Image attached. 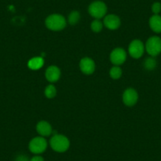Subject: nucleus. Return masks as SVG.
I'll return each instance as SVG.
<instances>
[{"label":"nucleus","instance_id":"obj_1","mask_svg":"<svg viewBox=\"0 0 161 161\" xmlns=\"http://www.w3.org/2000/svg\"><path fill=\"white\" fill-rule=\"evenodd\" d=\"M45 25L50 30L60 31L66 27V21L63 15L54 14L47 17L45 21Z\"/></svg>","mask_w":161,"mask_h":161},{"label":"nucleus","instance_id":"obj_2","mask_svg":"<svg viewBox=\"0 0 161 161\" xmlns=\"http://www.w3.org/2000/svg\"><path fill=\"white\" fill-rule=\"evenodd\" d=\"M50 145L54 151L57 153H64L69 147V141L66 136L56 134L51 138Z\"/></svg>","mask_w":161,"mask_h":161},{"label":"nucleus","instance_id":"obj_3","mask_svg":"<svg viewBox=\"0 0 161 161\" xmlns=\"http://www.w3.org/2000/svg\"><path fill=\"white\" fill-rule=\"evenodd\" d=\"M107 8L106 4L102 1H95L92 3L89 7V13L96 19H100L106 15Z\"/></svg>","mask_w":161,"mask_h":161},{"label":"nucleus","instance_id":"obj_4","mask_svg":"<svg viewBox=\"0 0 161 161\" xmlns=\"http://www.w3.org/2000/svg\"><path fill=\"white\" fill-rule=\"evenodd\" d=\"M145 50L152 57H155L161 52V39L159 36H152L147 40Z\"/></svg>","mask_w":161,"mask_h":161},{"label":"nucleus","instance_id":"obj_5","mask_svg":"<svg viewBox=\"0 0 161 161\" xmlns=\"http://www.w3.org/2000/svg\"><path fill=\"white\" fill-rule=\"evenodd\" d=\"M47 147V142L43 137H34L29 142V148L31 153L34 154H40L46 150Z\"/></svg>","mask_w":161,"mask_h":161},{"label":"nucleus","instance_id":"obj_6","mask_svg":"<svg viewBox=\"0 0 161 161\" xmlns=\"http://www.w3.org/2000/svg\"><path fill=\"white\" fill-rule=\"evenodd\" d=\"M145 49L143 43L141 40H134L129 45V53L134 58H139L143 55Z\"/></svg>","mask_w":161,"mask_h":161},{"label":"nucleus","instance_id":"obj_7","mask_svg":"<svg viewBox=\"0 0 161 161\" xmlns=\"http://www.w3.org/2000/svg\"><path fill=\"white\" fill-rule=\"evenodd\" d=\"M111 62L115 66H119L123 64L126 59V53L124 49L123 48H115L111 52L110 55Z\"/></svg>","mask_w":161,"mask_h":161},{"label":"nucleus","instance_id":"obj_8","mask_svg":"<svg viewBox=\"0 0 161 161\" xmlns=\"http://www.w3.org/2000/svg\"><path fill=\"white\" fill-rule=\"evenodd\" d=\"M138 100V94L137 91L134 89H127L123 95V100L125 105L128 107H132L137 102Z\"/></svg>","mask_w":161,"mask_h":161},{"label":"nucleus","instance_id":"obj_9","mask_svg":"<svg viewBox=\"0 0 161 161\" xmlns=\"http://www.w3.org/2000/svg\"><path fill=\"white\" fill-rule=\"evenodd\" d=\"M95 63L90 58H84L80 62V69L85 74H92L95 70Z\"/></svg>","mask_w":161,"mask_h":161},{"label":"nucleus","instance_id":"obj_10","mask_svg":"<svg viewBox=\"0 0 161 161\" xmlns=\"http://www.w3.org/2000/svg\"><path fill=\"white\" fill-rule=\"evenodd\" d=\"M103 24L108 29L114 30V29H117L120 26V18L117 15L114 14L107 15L104 18V20H103Z\"/></svg>","mask_w":161,"mask_h":161},{"label":"nucleus","instance_id":"obj_11","mask_svg":"<svg viewBox=\"0 0 161 161\" xmlns=\"http://www.w3.org/2000/svg\"><path fill=\"white\" fill-rule=\"evenodd\" d=\"M61 72L60 69L55 66H51L47 69L45 72V77L50 82H56L59 79Z\"/></svg>","mask_w":161,"mask_h":161},{"label":"nucleus","instance_id":"obj_12","mask_svg":"<svg viewBox=\"0 0 161 161\" xmlns=\"http://www.w3.org/2000/svg\"><path fill=\"white\" fill-rule=\"evenodd\" d=\"M36 130L39 134L43 137L51 135L52 133V128L50 123L46 121H40V123L36 125Z\"/></svg>","mask_w":161,"mask_h":161},{"label":"nucleus","instance_id":"obj_13","mask_svg":"<svg viewBox=\"0 0 161 161\" xmlns=\"http://www.w3.org/2000/svg\"><path fill=\"white\" fill-rule=\"evenodd\" d=\"M149 26L153 32L156 33L161 32V17L159 14H154L149 19Z\"/></svg>","mask_w":161,"mask_h":161},{"label":"nucleus","instance_id":"obj_14","mask_svg":"<svg viewBox=\"0 0 161 161\" xmlns=\"http://www.w3.org/2000/svg\"><path fill=\"white\" fill-rule=\"evenodd\" d=\"M44 59L41 57H35L30 59L28 63V66L32 70H37L44 66Z\"/></svg>","mask_w":161,"mask_h":161},{"label":"nucleus","instance_id":"obj_15","mask_svg":"<svg viewBox=\"0 0 161 161\" xmlns=\"http://www.w3.org/2000/svg\"><path fill=\"white\" fill-rule=\"evenodd\" d=\"M80 18V13L77 11V10H74V11H72L69 14V18H68V21H69V23L71 25H76L78 22Z\"/></svg>","mask_w":161,"mask_h":161},{"label":"nucleus","instance_id":"obj_16","mask_svg":"<svg viewBox=\"0 0 161 161\" xmlns=\"http://www.w3.org/2000/svg\"><path fill=\"white\" fill-rule=\"evenodd\" d=\"M56 89H55V87L53 85H49V86H47L46 87L45 91H44V94L49 99L54 98L56 96Z\"/></svg>","mask_w":161,"mask_h":161},{"label":"nucleus","instance_id":"obj_17","mask_svg":"<svg viewBox=\"0 0 161 161\" xmlns=\"http://www.w3.org/2000/svg\"><path fill=\"white\" fill-rule=\"evenodd\" d=\"M145 68L148 70H153L156 66V61L153 58H148L145 59L144 63Z\"/></svg>","mask_w":161,"mask_h":161},{"label":"nucleus","instance_id":"obj_18","mask_svg":"<svg viewBox=\"0 0 161 161\" xmlns=\"http://www.w3.org/2000/svg\"><path fill=\"white\" fill-rule=\"evenodd\" d=\"M110 76L113 79H119L122 76V69L119 66H114L110 70Z\"/></svg>","mask_w":161,"mask_h":161},{"label":"nucleus","instance_id":"obj_19","mask_svg":"<svg viewBox=\"0 0 161 161\" xmlns=\"http://www.w3.org/2000/svg\"><path fill=\"white\" fill-rule=\"evenodd\" d=\"M91 29L93 32H100L103 29V24L99 19H96L91 23Z\"/></svg>","mask_w":161,"mask_h":161},{"label":"nucleus","instance_id":"obj_20","mask_svg":"<svg viewBox=\"0 0 161 161\" xmlns=\"http://www.w3.org/2000/svg\"><path fill=\"white\" fill-rule=\"evenodd\" d=\"M152 11L154 14H158L161 11V3L156 2L152 6Z\"/></svg>","mask_w":161,"mask_h":161},{"label":"nucleus","instance_id":"obj_21","mask_svg":"<svg viewBox=\"0 0 161 161\" xmlns=\"http://www.w3.org/2000/svg\"><path fill=\"white\" fill-rule=\"evenodd\" d=\"M15 161H30V159L25 155H19L17 156Z\"/></svg>","mask_w":161,"mask_h":161},{"label":"nucleus","instance_id":"obj_22","mask_svg":"<svg viewBox=\"0 0 161 161\" xmlns=\"http://www.w3.org/2000/svg\"><path fill=\"white\" fill-rule=\"evenodd\" d=\"M30 161H44V158L40 156H35L31 158Z\"/></svg>","mask_w":161,"mask_h":161}]
</instances>
